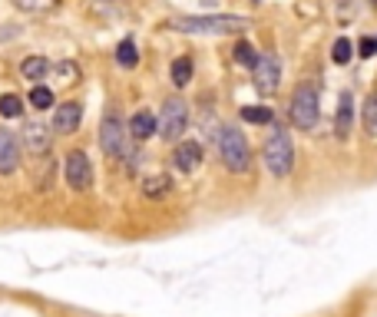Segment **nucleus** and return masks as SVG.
<instances>
[{
  "instance_id": "27",
  "label": "nucleus",
  "mask_w": 377,
  "mask_h": 317,
  "mask_svg": "<svg viewBox=\"0 0 377 317\" xmlns=\"http://www.w3.org/2000/svg\"><path fill=\"white\" fill-rule=\"evenodd\" d=\"M374 53H377V40L364 37V40H361V57H374Z\"/></svg>"
},
{
  "instance_id": "1",
  "label": "nucleus",
  "mask_w": 377,
  "mask_h": 317,
  "mask_svg": "<svg viewBox=\"0 0 377 317\" xmlns=\"http://www.w3.org/2000/svg\"><path fill=\"white\" fill-rule=\"evenodd\" d=\"M169 27L179 33H242L251 27V20L235 13H212V17H179Z\"/></svg>"
},
{
  "instance_id": "28",
  "label": "nucleus",
  "mask_w": 377,
  "mask_h": 317,
  "mask_svg": "<svg viewBox=\"0 0 377 317\" xmlns=\"http://www.w3.org/2000/svg\"><path fill=\"white\" fill-rule=\"evenodd\" d=\"M371 4H374V7H377V0H371Z\"/></svg>"
},
{
  "instance_id": "18",
  "label": "nucleus",
  "mask_w": 377,
  "mask_h": 317,
  "mask_svg": "<svg viewBox=\"0 0 377 317\" xmlns=\"http://www.w3.org/2000/svg\"><path fill=\"white\" fill-rule=\"evenodd\" d=\"M242 119H245V123H251V126H268L271 119H275V113H271L268 106H245Z\"/></svg>"
},
{
  "instance_id": "19",
  "label": "nucleus",
  "mask_w": 377,
  "mask_h": 317,
  "mask_svg": "<svg viewBox=\"0 0 377 317\" xmlns=\"http://www.w3.org/2000/svg\"><path fill=\"white\" fill-rule=\"evenodd\" d=\"M169 185H173V179L169 175H153V179H146V199H163L165 192H169Z\"/></svg>"
},
{
  "instance_id": "6",
  "label": "nucleus",
  "mask_w": 377,
  "mask_h": 317,
  "mask_svg": "<svg viewBox=\"0 0 377 317\" xmlns=\"http://www.w3.org/2000/svg\"><path fill=\"white\" fill-rule=\"evenodd\" d=\"M99 149L113 159H119L126 149V123L119 113H106L103 116V126H99Z\"/></svg>"
},
{
  "instance_id": "14",
  "label": "nucleus",
  "mask_w": 377,
  "mask_h": 317,
  "mask_svg": "<svg viewBox=\"0 0 377 317\" xmlns=\"http://www.w3.org/2000/svg\"><path fill=\"white\" fill-rule=\"evenodd\" d=\"M23 139H27V145L37 155H47L50 152V129H47V126L27 123V133H23Z\"/></svg>"
},
{
  "instance_id": "10",
  "label": "nucleus",
  "mask_w": 377,
  "mask_h": 317,
  "mask_svg": "<svg viewBox=\"0 0 377 317\" xmlns=\"http://www.w3.org/2000/svg\"><path fill=\"white\" fill-rule=\"evenodd\" d=\"M20 165V143L10 129H0V175L17 172Z\"/></svg>"
},
{
  "instance_id": "8",
  "label": "nucleus",
  "mask_w": 377,
  "mask_h": 317,
  "mask_svg": "<svg viewBox=\"0 0 377 317\" xmlns=\"http://www.w3.org/2000/svg\"><path fill=\"white\" fill-rule=\"evenodd\" d=\"M63 175H67V185L73 192H87L93 185V165H89L87 152H70L67 165H63Z\"/></svg>"
},
{
  "instance_id": "21",
  "label": "nucleus",
  "mask_w": 377,
  "mask_h": 317,
  "mask_svg": "<svg viewBox=\"0 0 377 317\" xmlns=\"http://www.w3.org/2000/svg\"><path fill=\"white\" fill-rule=\"evenodd\" d=\"M0 116H7V119H17L23 116V99L7 93V96H0Z\"/></svg>"
},
{
  "instance_id": "4",
  "label": "nucleus",
  "mask_w": 377,
  "mask_h": 317,
  "mask_svg": "<svg viewBox=\"0 0 377 317\" xmlns=\"http://www.w3.org/2000/svg\"><path fill=\"white\" fill-rule=\"evenodd\" d=\"M291 123L298 126V129H315L318 126V116H321V109H318V87H311V83H305V87H298L295 89V96H291Z\"/></svg>"
},
{
  "instance_id": "3",
  "label": "nucleus",
  "mask_w": 377,
  "mask_h": 317,
  "mask_svg": "<svg viewBox=\"0 0 377 317\" xmlns=\"http://www.w3.org/2000/svg\"><path fill=\"white\" fill-rule=\"evenodd\" d=\"M219 155H222V162L229 172H235V175L248 172V165H251L248 139H245L239 129H232V126H225L222 133H219Z\"/></svg>"
},
{
  "instance_id": "20",
  "label": "nucleus",
  "mask_w": 377,
  "mask_h": 317,
  "mask_svg": "<svg viewBox=\"0 0 377 317\" xmlns=\"http://www.w3.org/2000/svg\"><path fill=\"white\" fill-rule=\"evenodd\" d=\"M53 103H57V96H53V89H50V87H33V89H30V106H37V109H50Z\"/></svg>"
},
{
  "instance_id": "23",
  "label": "nucleus",
  "mask_w": 377,
  "mask_h": 317,
  "mask_svg": "<svg viewBox=\"0 0 377 317\" xmlns=\"http://www.w3.org/2000/svg\"><path fill=\"white\" fill-rule=\"evenodd\" d=\"M364 129H368V135H377V89L364 103Z\"/></svg>"
},
{
  "instance_id": "12",
  "label": "nucleus",
  "mask_w": 377,
  "mask_h": 317,
  "mask_svg": "<svg viewBox=\"0 0 377 317\" xmlns=\"http://www.w3.org/2000/svg\"><path fill=\"white\" fill-rule=\"evenodd\" d=\"M155 129H159V119H155L149 109H139V113L129 119V135H133V139H139V143H146Z\"/></svg>"
},
{
  "instance_id": "22",
  "label": "nucleus",
  "mask_w": 377,
  "mask_h": 317,
  "mask_svg": "<svg viewBox=\"0 0 377 317\" xmlns=\"http://www.w3.org/2000/svg\"><path fill=\"white\" fill-rule=\"evenodd\" d=\"M232 53H235V63H242V67L255 69V63H258V53H255V47H251V43H245V40H242V43H235Z\"/></svg>"
},
{
  "instance_id": "17",
  "label": "nucleus",
  "mask_w": 377,
  "mask_h": 317,
  "mask_svg": "<svg viewBox=\"0 0 377 317\" xmlns=\"http://www.w3.org/2000/svg\"><path fill=\"white\" fill-rule=\"evenodd\" d=\"M173 83L175 87H189L192 83V60L189 57L173 60Z\"/></svg>"
},
{
  "instance_id": "7",
  "label": "nucleus",
  "mask_w": 377,
  "mask_h": 317,
  "mask_svg": "<svg viewBox=\"0 0 377 317\" xmlns=\"http://www.w3.org/2000/svg\"><path fill=\"white\" fill-rule=\"evenodd\" d=\"M251 77H255V89H258L261 96H271L275 89L281 87V63L275 53H261L255 69H251Z\"/></svg>"
},
{
  "instance_id": "5",
  "label": "nucleus",
  "mask_w": 377,
  "mask_h": 317,
  "mask_svg": "<svg viewBox=\"0 0 377 317\" xmlns=\"http://www.w3.org/2000/svg\"><path fill=\"white\" fill-rule=\"evenodd\" d=\"M185 126H189V106H185L179 96L165 99L163 113H159V135L169 139V143H175V139L185 133Z\"/></svg>"
},
{
  "instance_id": "24",
  "label": "nucleus",
  "mask_w": 377,
  "mask_h": 317,
  "mask_svg": "<svg viewBox=\"0 0 377 317\" xmlns=\"http://www.w3.org/2000/svg\"><path fill=\"white\" fill-rule=\"evenodd\" d=\"M351 50H354V47H351V40L348 37H338V40H334V47H331V60L344 67V63L351 60Z\"/></svg>"
},
{
  "instance_id": "2",
  "label": "nucleus",
  "mask_w": 377,
  "mask_h": 317,
  "mask_svg": "<svg viewBox=\"0 0 377 317\" xmlns=\"http://www.w3.org/2000/svg\"><path fill=\"white\" fill-rule=\"evenodd\" d=\"M261 159H265V169H268L275 179H285V175L295 169V145H291V135L275 126V133L265 139V149H261Z\"/></svg>"
},
{
  "instance_id": "26",
  "label": "nucleus",
  "mask_w": 377,
  "mask_h": 317,
  "mask_svg": "<svg viewBox=\"0 0 377 317\" xmlns=\"http://www.w3.org/2000/svg\"><path fill=\"white\" fill-rule=\"evenodd\" d=\"M17 7H23V10H53L57 7V0H17Z\"/></svg>"
},
{
  "instance_id": "16",
  "label": "nucleus",
  "mask_w": 377,
  "mask_h": 317,
  "mask_svg": "<svg viewBox=\"0 0 377 317\" xmlns=\"http://www.w3.org/2000/svg\"><path fill=\"white\" fill-rule=\"evenodd\" d=\"M116 63L123 69H133L136 63H139V53H136V43H133V37H126L123 43L116 47Z\"/></svg>"
},
{
  "instance_id": "25",
  "label": "nucleus",
  "mask_w": 377,
  "mask_h": 317,
  "mask_svg": "<svg viewBox=\"0 0 377 317\" xmlns=\"http://www.w3.org/2000/svg\"><path fill=\"white\" fill-rule=\"evenodd\" d=\"M57 77H60V83H63V87H70V83H73V79H80V67L77 63H57Z\"/></svg>"
},
{
  "instance_id": "11",
  "label": "nucleus",
  "mask_w": 377,
  "mask_h": 317,
  "mask_svg": "<svg viewBox=\"0 0 377 317\" xmlns=\"http://www.w3.org/2000/svg\"><path fill=\"white\" fill-rule=\"evenodd\" d=\"M80 123H83V106H80V103H63V106H57V113H53V129H57L60 135L77 133Z\"/></svg>"
},
{
  "instance_id": "15",
  "label": "nucleus",
  "mask_w": 377,
  "mask_h": 317,
  "mask_svg": "<svg viewBox=\"0 0 377 317\" xmlns=\"http://www.w3.org/2000/svg\"><path fill=\"white\" fill-rule=\"evenodd\" d=\"M20 73H23V79H43L50 73V60L43 57H30L20 63Z\"/></svg>"
},
{
  "instance_id": "13",
  "label": "nucleus",
  "mask_w": 377,
  "mask_h": 317,
  "mask_svg": "<svg viewBox=\"0 0 377 317\" xmlns=\"http://www.w3.org/2000/svg\"><path fill=\"white\" fill-rule=\"evenodd\" d=\"M334 129H338L341 139H348L351 129H354V96L348 89L341 93V106H338V119H334Z\"/></svg>"
},
{
  "instance_id": "9",
  "label": "nucleus",
  "mask_w": 377,
  "mask_h": 317,
  "mask_svg": "<svg viewBox=\"0 0 377 317\" xmlns=\"http://www.w3.org/2000/svg\"><path fill=\"white\" fill-rule=\"evenodd\" d=\"M199 162H202V145H199V143L182 139V143L175 145L173 165L179 169V172H195V169H199Z\"/></svg>"
}]
</instances>
